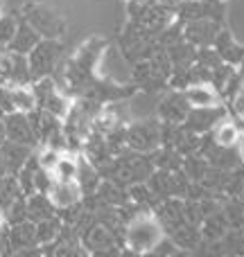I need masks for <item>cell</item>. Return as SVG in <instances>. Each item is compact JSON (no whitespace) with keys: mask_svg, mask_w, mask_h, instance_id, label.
<instances>
[{"mask_svg":"<svg viewBox=\"0 0 244 257\" xmlns=\"http://www.w3.org/2000/svg\"><path fill=\"white\" fill-rule=\"evenodd\" d=\"M0 52H5V50H3V48H0Z\"/></svg>","mask_w":244,"mask_h":257,"instance_id":"40","label":"cell"},{"mask_svg":"<svg viewBox=\"0 0 244 257\" xmlns=\"http://www.w3.org/2000/svg\"><path fill=\"white\" fill-rule=\"evenodd\" d=\"M77 169H79V158H77V154L63 151L61 158H59L57 165L52 167V176H54V181H72V178H77Z\"/></svg>","mask_w":244,"mask_h":257,"instance_id":"24","label":"cell"},{"mask_svg":"<svg viewBox=\"0 0 244 257\" xmlns=\"http://www.w3.org/2000/svg\"><path fill=\"white\" fill-rule=\"evenodd\" d=\"M21 196H25V194H23V190H21V183H18L16 174H7V176L0 181V210L5 212V210L16 199H21Z\"/></svg>","mask_w":244,"mask_h":257,"instance_id":"26","label":"cell"},{"mask_svg":"<svg viewBox=\"0 0 244 257\" xmlns=\"http://www.w3.org/2000/svg\"><path fill=\"white\" fill-rule=\"evenodd\" d=\"M3 239H5V244H7V248H12V250L39 246L36 244V223L27 219V221L7 226L5 228V232H3Z\"/></svg>","mask_w":244,"mask_h":257,"instance_id":"12","label":"cell"},{"mask_svg":"<svg viewBox=\"0 0 244 257\" xmlns=\"http://www.w3.org/2000/svg\"><path fill=\"white\" fill-rule=\"evenodd\" d=\"M21 16L39 32L41 39H57L59 41L66 34V27H68L66 18L43 3H36V0L25 3L21 9Z\"/></svg>","mask_w":244,"mask_h":257,"instance_id":"2","label":"cell"},{"mask_svg":"<svg viewBox=\"0 0 244 257\" xmlns=\"http://www.w3.org/2000/svg\"><path fill=\"white\" fill-rule=\"evenodd\" d=\"M240 149H242V158H244V142H240Z\"/></svg>","mask_w":244,"mask_h":257,"instance_id":"37","label":"cell"},{"mask_svg":"<svg viewBox=\"0 0 244 257\" xmlns=\"http://www.w3.org/2000/svg\"><path fill=\"white\" fill-rule=\"evenodd\" d=\"M213 140L217 142L219 147H240L242 142V128L235 124V120H231V115L226 120H222L217 126L210 131Z\"/></svg>","mask_w":244,"mask_h":257,"instance_id":"20","label":"cell"},{"mask_svg":"<svg viewBox=\"0 0 244 257\" xmlns=\"http://www.w3.org/2000/svg\"><path fill=\"white\" fill-rule=\"evenodd\" d=\"M0 257H14V253H12V248H7V244H5V248L0 250Z\"/></svg>","mask_w":244,"mask_h":257,"instance_id":"35","label":"cell"},{"mask_svg":"<svg viewBox=\"0 0 244 257\" xmlns=\"http://www.w3.org/2000/svg\"><path fill=\"white\" fill-rule=\"evenodd\" d=\"M199 230H201V239L217 241L231 230V223H228L226 214H224L222 210H217V212L208 214V217L204 219V223L199 226Z\"/></svg>","mask_w":244,"mask_h":257,"instance_id":"19","label":"cell"},{"mask_svg":"<svg viewBox=\"0 0 244 257\" xmlns=\"http://www.w3.org/2000/svg\"><path fill=\"white\" fill-rule=\"evenodd\" d=\"M61 230H63V221L59 214H54V217H50V219H43V221L36 223V244L39 246L54 244V241L59 239V235H61Z\"/></svg>","mask_w":244,"mask_h":257,"instance_id":"21","label":"cell"},{"mask_svg":"<svg viewBox=\"0 0 244 257\" xmlns=\"http://www.w3.org/2000/svg\"><path fill=\"white\" fill-rule=\"evenodd\" d=\"M154 217L158 219L160 228H163L165 235H172L177 228H181L183 223H188L186 219V201L179 199V196H170L163 199L154 210Z\"/></svg>","mask_w":244,"mask_h":257,"instance_id":"7","label":"cell"},{"mask_svg":"<svg viewBox=\"0 0 244 257\" xmlns=\"http://www.w3.org/2000/svg\"><path fill=\"white\" fill-rule=\"evenodd\" d=\"M0 117H3V115H0Z\"/></svg>","mask_w":244,"mask_h":257,"instance_id":"41","label":"cell"},{"mask_svg":"<svg viewBox=\"0 0 244 257\" xmlns=\"http://www.w3.org/2000/svg\"><path fill=\"white\" fill-rule=\"evenodd\" d=\"M222 30L217 21L213 18H199V21L183 23V39L195 48H208L215 43V36Z\"/></svg>","mask_w":244,"mask_h":257,"instance_id":"11","label":"cell"},{"mask_svg":"<svg viewBox=\"0 0 244 257\" xmlns=\"http://www.w3.org/2000/svg\"><path fill=\"white\" fill-rule=\"evenodd\" d=\"M140 257H158L154 250H147V253H140Z\"/></svg>","mask_w":244,"mask_h":257,"instance_id":"36","label":"cell"},{"mask_svg":"<svg viewBox=\"0 0 244 257\" xmlns=\"http://www.w3.org/2000/svg\"><path fill=\"white\" fill-rule=\"evenodd\" d=\"M226 117H228V108L224 106V104L213 106V108H190V113H188L183 126L192 133L204 136V133H210L219 122L226 120Z\"/></svg>","mask_w":244,"mask_h":257,"instance_id":"8","label":"cell"},{"mask_svg":"<svg viewBox=\"0 0 244 257\" xmlns=\"http://www.w3.org/2000/svg\"><path fill=\"white\" fill-rule=\"evenodd\" d=\"M127 147L138 154H154L160 147V120L142 117L127 124Z\"/></svg>","mask_w":244,"mask_h":257,"instance_id":"5","label":"cell"},{"mask_svg":"<svg viewBox=\"0 0 244 257\" xmlns=\"http://www.w3.org/2000/svg\"><path fill=\"white\" fill-rule=\"evenodd\" d=\"M5 217H7V226L27 221V196H21V199L14 201V203L5 210Z\"/></svg>","mask_w":244,"mask_h":257,"instance_id":"28","label":"cell"},{"mask_svg":"<svg viewBox=\"0 0 244 257\" xmlns=\"http://www.w3.org/2000/svg\"><path fill=\"white\" fill-rule=\"evenodd\" d=\"M120 257H140V253H136V250H131V248L124 246V248L120 250Z\"/></svg>","mask_w":244,"mask_h":257,"instance_id":"32","label":"cell"},{"mask_svg":"<svg viewBox=\"0 0 244 257\" xmlns=\"http://www.w3.org/2000/svg\"><path fill=\"white\" fill-rule=\"evenodd\" d=\"M213 48L217 50V54L222 57L224 63H231V66H244V48L228 34L226 30H219L215 36Z\"/></svg>","mask_w":244,"mask_h":257,"instance_id":"17","label":"cell"},{"mask_svg":"<svg viewBox=\"0 0 244 257\" xmlns=\"http://www.w3.org/2000/svg\"><path fill=\"white\" fill-rule=\"evenodd\" d=\"M34 147H27V145H18V142L12 140H5L0 145V158L5 163V169L7 174H18V169L30 160V156L34 154Z\"/></svg>","mask_w":244,"mask_h":257,"instance_id":"15","label":"cell"},{"mask_svg":"<svg viewBox=\"0 0 244 257\" xmlns=\"http://www.w3.org/2000/svg\"><path fill=\"white\" fill-rule=\"evenodd\" d=\"M5 228H7V217H5V212L0 210V232H5Z\"/></svg>","mask_w":244,"mask_h":257,"instance_id":"34","label":"cell"},{"mask_svg":"<svg viewBox=\"0 0 244 257\" xmlns=\"http://www.w3.org/2000/svg\"><path fill=\"white\" fill-rule=\"evenodd\" d=\"M190 113V104H188L183 90H172L165 93L156 104V117L165 124H183Z\"/></svg>","mask_w":244,"mask_h":257,"instance_id":"6","label":"cell"},{"mask_svg":"<svg viewBox=\"0 0 244 257\" xmlns=\"http://www.w3.org/2000/svg\"><path fill=\"white\" fill-rule=\"evenodd\" d=\"M18 21H21V14H0V48L3 50H7V45L12 43Z\"/></svg>","mask_w":244,"mask_h":257,"instance_id":"27","label":"cell"},{"mask_svg":"<svg viewBox=\"0 0 244 257\" xmlns=\"http://www.w3.org/2000/svg\"><path fill=\"white\" fill-rule=\"evenodd\" d=\"M165 237L163 228H160L158 219L154 212H140L136 219L127 223V232H124V246L136 253H147L151 250L160 239Z\"/></svg>","mask_w":244,"mask_h":257,"instance_id":"1","label":"cell"},{"mask_svg":"<svg viewBox=\"0 0 244 257\" xmlns=\"http://www.w3.org/2000/svg\"><path fill=\"white\" fill-rule=\"evenodd\" d=\"M52 183H54L52 172H50V169H45V167H41V165H39V169H36V174H34V192H41V194H48L50 187H52Z\"/></svg>","mask_w":244,"mask_h":257,"instance_id":"30","label":"cell"},{"mask_svg":"<svg viewBox=\"0 0 244 257\" xmlns=\"http://www.w3.org/2000/svg\"><path fill=\"white\" fill-rule=\"evenodd\" d=\"M3 128H5V138H7V140L18 142V145L34 147V149L39 147L27 113L16 111V113H7V115H3Z\"/></svg>","mask_w":244,"mask_h":257,"instance_id":"10","label":"cell"},{"mask_svg":"<svg viewBox=\"0 0 244 257\" xmlns=\"http://www.w3.org/2000/svg\"><path fill=\"white\" fill-rule=\"evenodd\" d=\"M177 3H179V0H174V7H177Z\"/></svg>","mask_w":244,"mask_h":257,"instance_id":"39","label":"cell"},{"mask_svg":"<svg viewBox=\"0 0 244 257\" xmlns=\"http://www.w3.org/2000/svg\"><path fill=\"white\" fill-rule=\"evenodd\" d=\"M183 95H186L190 108H213V106H219V104H224L222 95H219V90L215 88L213 84L188 86V88L183 90Z\"/></svg>","mask_w":244,"mask_h":257,"instance_id":"14","label":"cell"},{"mask_svg":"<svg viewBox=\"0 0 244 257\" xmlns=\"http://www.w3.org/2000/svg\"><path fill=\"white\" fill-rule=\"evenodd\" d=\"M32 93H34L36 106L52 113V115H57V117H61V120L68 115V111L72 108V102H75V99L68 97L66 93H61V88L54 84L52 77H43V79L34 81V84H32Z\"/></svg>","mask_w":244,"mask_h":257,"instance_id":"4","label":"cell"},{"mask_svg":"<svg viewBox=\"0 0 244 257\" xmlns=\"http://www.w3.org/2000/svg\"><path fill=\"white\" fill-rule=\"evenodd\" d=\"M131 84L138 88V93L145 95H158L160 90L168 88V79L160 72H156L147 59L131 66Z\"/></svg>","mask_w":244,"mask_h":257,"instance_id":"9","label":"cell"},{"mask_svg":"<svg viewBox=\"0 0 244 257\" xmlns=\"http://www.w3.org/2000/svg\"><path fill=\"white\" fill-rule=\"evenodd\" d=\"M0 14H3V0H0Z\"/></svg>","mask_w":244,"mask_h":257,"instance_id":"38","label":"cell"},{"mask_svg":"<svg viewBox=\"0 0 244 257\" xmlns=\"http://www.w3.org/2000/svg\"><path fill=\"white\" fill-rule=\"evenodd\" d=\"M181 169L186 172V176L190 178L192 183H195V181H204L206 174L210 172V163L201 154H190V156H183Z\"/></svg>","mask_w":244,"mask_h":257,"instance_id":"25","label":"cell"},{"mask_svg":"<svg viewBox=\"0 0 244 257\" xmlns=\"http://www.w3.org/2000/svg\"><path fill=\"white\" fill-rule=\"evenodd\" d=\"M63 57V45L57 39H41L39 45L27 54V63H30V75L32 84L43 77H52L54 68H57L59 59Z\"/></svg>","mask_w":244,"mask_h":257,"instance_id":"3","label":"cell"},{"mask_svg":"<svg viewBox=\"0 0 244 257\" xmlns=\"http://www.w3.org/2000/svg\"><path fill=\"white\" fill-rule=\"evenodd\" d=\"M14 257H48L45 255L43 246H30V248H21V250H12Z\"/></svg>","mask_w":244,"mask_h":257,"instance_id":"31","label":"cell"},{"mask_svg":"<svg viewBox=\"0 0 244 257\" xmlns=\"http://www.w3.org/2000/svg\"><path fill=\"white\" fill-rule=\"evenodd\" d=\"M151 158H154L156 169H165V172H177L183 165V156L174 147H158L151 154Z\"/></svg>","mask_w":244,"mask_h":257,"instance_id":"23","label":"cell"},{"mask_svg":"<svg viewBox=\"0 0 244 257\" xmlns=\"http://www.w3.org/2000/svg\"><path fill=\"white\" fill-rule=\"evenodd\" d=\"M170 239L177 244V248L181 250H192L197 244L201 241V230L199 226H192V223H183L181 228H177V230L172 232V235H168Z\"/></svg>","mask_w":244,"mask_h":257,"instance_id":"22","label":"cell"},{"mask_svg":"<svg viewBox=\"0 0 244 257\" xmlns=\"http://www.w3.org/2000/svg\"><path fill=\"white\" fill-rule=\"evenodd\" d=\"M63 151L52 149V147H36V158H39V165L52 172V167L57 165V160L61 158Z\"/></svg>","mask_w":244,"mask_h":257,"instance_id":"29","label":"cell"},{"mask_svg":"<svg viewBox=\"0 0 244 257\" xmlns=\"http://www.w3.org/2000/svg\"><path fill=\"white\" fill-rule=\"evenodd\" d=\"M48 196L54 203V208L63 210V208H70V205H77L84 194H82V187L77 183V178H72V181H54Z\"/></svg>","mask_w":244,"mask_h":257,"instance_id":"13","label":"cell"},{"mask_svg":"<svg viewBox=\"0 0 244 257\" xmlns=\"http://www.w3.org/2000/svg\"><path fill=\"white\" fill-rule=\"evenodd\" d=\"M39 41H41V34L21 16L18 27H16V34H14L12 43L7 45V50L9 52H14V54H23V57H27V54L39 45Z\"/></svg>","mask_w":244,"mask_h":257,"instance_id":"16","label":"cell"},{"mask_svg":"<svg viewBox=\"0 0 244 257\" xmlns=\"http://www.w3.org/2000/svg\"><path fill=\"white\" fill-rule=\"evenodd\" d=\"M57 214V208L50 201L48 194H41V192H34V194L27 196V219L34 223L43 221V219H50Z\"/></svg>","mask_w":244,"mask_h":257,"instance_id":"18","label":"cell"},{"mask_svg":"<svg viewBox=\"0 0 244 257\" xmlns=\"http://www.w3.org/2000/svg\"><path fill=\"white\" fill-rule=\"evenodd\" d=\"M170 257H192V255H190V250H181V248H177Z\"/></svg>","mask_w":244,"mask_h":257,"instance_id":"33","label":"cell"}]
</instances>
